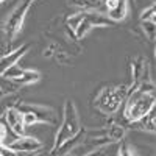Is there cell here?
<instances>
[{"label": "cell", "instance_id": "6da1fadb", "mask_svg": "<svg viewBox=\"0 0 156 156\" xmlns=\"http://www.w3.org/2000/svg\"><path fill=\"white\" fill-rule=\"evenodd\" d=\"M156 94H154V83L153 80H144L137 84V87L129 92L125 100L123 108V119L128 123H133L145 117L148 112L154 109Z\"/></svg>", "mask_w": 156, "mask_h": 156}, {"label": "cell", "instance_id": "7a4b0ae2", "mask_svg": "<svg viewBox=\"0 0 156 156\" xmlns=\"http://www.w3.org/2000/svg\"><path fill=\"white\" fill-rule=\"evenodd\" d=\"M126 97H128V86L126 84L106 86L98 92V95L95 98V106L101 114L112 115L119 111L122 103H125Z\"/></svg>", "mask_w": 156, "mask_h": 156}, {"label": "cell", "instance_id": "3957f363", "mask_svg": "<svg viewBox=\"0 0 156 156\" xmlns=\"http://www.w3.org/2000/svg\"><path fill=\"white\" fill-rule=\"evenodd\" d=\"M80 117H78V111H76V106L73 100L67 98L64 101V109H62V122L56 131V136H55V142H53V147L50 148L55 150L58 148L64 140H67L70 137H73L78 131H80Z\"/></svg>", "mask_w": 156, "mask_h": 156}, {"label": "cell", "instance_id": "277c9868", "mask_svg": "<svg viewBox=\"0 0 156 156\" xmlns=\"http://www.w3.org/2000/svg\"><path fill=\"white\" fill-rule=\"evenodd\" d=\"M37 2V0H20V2L14 6L9 12V16L5 22V36H6V41L11 44L14 39L17 37V34L20 33L22 27H23V22L25 17H27L28 11L31 9V6Z\"/></svg>", "mask_w": 156, "mask_h": 156}, {"label": "cell", "instance_id": "5b68a950", "mask_svg": "<svg viewBox=\"0 0 156 156\" xmlns=\"http://www.w3.org/2000/svg\"><path fill=\"white\" fill-rule=\"evenodd\" d=\"M2 78L16 83V84H20V86H28L41 80V72L34 70V69H20V67L12 66L2 73Z\"/></svg>", "mask_w": 156, "mask_h": 156}, {"label": "cell", "instance_id": "8992f818", "mask_svg": "<svg viewBox=\"0 0 156 156\" xmlns=\"http://www.w3.org/2000/svg\"><path fill=\"white\" fill-rule=\"evenodd\" d=\"M20 111H28L31 112L37 123H47V125H55L58 122V114L53 108L42 106V105H33V103H19L16 105Z\"/></svg>", "mask_w": 156, "mask_h": 156}, {"label": "cell", "instance_id": "52a82bcc", "mask_svg": "<svg viewBox=\"0 0 156 156\" xmlns=\"http://www.w3.org/2000/svg\"><path fill=\"white\" fill-rule=\"evenodd\" d=\"M30 48H31V45L28 42H25V44L19 45L17 48L9 50V51H6V53H3L2 56H0V76H2V73L5 70H8L12 66H16V62L27 55L30 51Z\"/></svg>", "mask_w": 156, "mask_h": 156}, {"label": "cell", "instance_id": "ba28073f", "mask_svg": "<svg viewBox=\"0 0 156 156\" xmlns=\"http://www.w3.org/2000/svg\"><path fill=\"white\" fill-rule=\"evenodd\" d=\"M8 147L16 153H36L44 147V144L37 137H33V136H19Z\"/></svg>", "mask_w": 156, "mask_h": 156}, {"label": "cell", "instance_id": "9c48e42d", "mask_svg": "<svg viewBox=\"0 0 156 156\" xmlns=\"http://www.w3.org/2000/svg\"><path fill=\"white\" fill-rule=\"evenodd\" d=\"M86 133H87V131H86L84 128H80V131H78L73 137H70V139H67V140H64L58 148L51 150V151H50V156H66V154L75 151L78 147H81V145L84 144Z\"/></svg>", "mask_w": 156, "mask_h": 156}, {"label": "cell", "instance_id": "30bf717a", "mask_svg": "<svg viewBox=\"0 0 156 156\" xmlns=\"http://www.w3.org/2000/svg\"><path fill=\"white\" fill-rule=\"evenodd\" d=\"M5 120H6V125L9 126V129L14 133L17 137L19 136H25V123H23V117H22V112L17 106H9L6 108L5 114Z\"/></svg>", "mask_w": 156, "mask_h": 156}, {"label": "cell", "instance_id": "8fae6325", "mask_svg": "<svg viewBox=\"0 0 156 156\" xmlns=\"http://www.w3.org/2000/svg\"><path fill=\"white\" fill-rule=\"evenodd\" d=\"M129 126H133L134 129H140V131L154 133V129H156V114H154V109L151 112H148L145 117H142L140 120L133 122V123H128L126 128H129Z\"/></svg>", "mask_w": 156, "mask_h": 156}, {"label": "cell", "instance_id": "7c38bea8", "mask_svg": "<svg viewBox=\"0 0 156 156\" xmlns=\"http://www.w3.org/2000/svg\"><path fill=\"white\" fill-rule=\"evenodd\" d=\"M128 8H129V0H119L117 2V5L111 9V11H108V17L115 23V22H122V20H125L126 19V16H128Z\"/></svg>", "mask_w": 156, "mask_h": 156}, {"label": "cell", "instance_id": "4fadbf2b", "mask_svg": "<svg viewBox=\"0 0 156 156\" xmlns=\"http://www.w3.org/2000/svg\"><path fill=\"white\" fill-rule=\"evenodd\" d=\"M126 131H128V128H126L125 125L112 123V125H109V128H108L106 136H108V139L114 144V142H120V140H123L125 136H126Z\"/></svg>", "mask_w": 156, "mask_h": 156}, {"label": "cell", "instance_id": "5bb4252c", "mask_svg": "<svg viewBox=\"0 0 156 156\" xmlns=\"http://www.w3.org/2000/svg\"><path fill=\"white\" fill-rule=\"evenodd\" d=\"M83 12V16H81V20L78 22V25H76V28L72 31V36L76 39V41H80V39H83L90 30H92V25H90V22H89V19L86 17V12L84 11H81Z\"/></svg>", "mask_w": 156, "mask_h": 156}, {"label": "cell", "instance_id": "9a60e30c", "mask_svg": "<svg viewBox=\"0 0 156 156\" xmlns=\"http://www.w3.org/2000/svg\"><path fill=\"white\" fill-rule=\"evenodd\" d=\"M69 5L81 8L83 11H95L100 8L101 0H69Z\"/></svg>", "mask_w": 156, "mask_h": 156}, {"label": "cell", "instance_id": "2e32d148", "mask_svg": "<svg viewBox=\"0 0 156 156\" xmlns=\"http://www.w3.org/2000/svg\"><path fill=\"white\" fill-rule=\"evenodd\" d=\"M140 28H142V31H144V34L147 36L148 41L154 42V39H156V23L151 22V20L140 22Z\"/></svg>", "mask_w": 156, "mask_h": 156}, {"label": "cell", "instance_id": "e0dca14e", "mask_svg": "<svg viewBox=\"0 0 156 156\" xmlns=\"http://www.w3.org/2000/svg\"><path fill=\"white\" fill-rule=\"evenodd\" d=\"M139 20H140V22H147V20L154 22V20H156V6H154V3H151V5L147 6L145 9H142L140 16H139Z\"/></svg>", "mask_w": 156, "mask_h": 156}, {"label": "cell", "instance_id": "ac0fdd59", "mask_svg": "<svg viewBox=\"0 0 156 156\" xmlns=\"http://www.w3.org/2000/svg\"><path fill=\"white\" fill-rule=\"evenodd\" d=\"M119 156H136V154L131 148H129V145L126 144V142H122V144L119 145Z\"/></svg>", "mask_w": 156, "mask_h": 156}, {"label": "cell", "instance_id": "d6986e66", "mask_svg": "<svg viewBox=\"0 0 156 156\" xmlns=\"http://www.w3.org/2000/svg\"><path fill=\"white\" fill-rule=\"evenodd\" d=\"M56 50H58V45H56L55 42H51V44L44 50V53H42V55H44V58H51V56L56 53Z\"/></svg>", "mask_w": 156, "mask_h": 156}, {"label": "cell", "instance_id": "ffe728a7", "mask_svg": "<svg viewBox=\"0 0 156 156\" xmlns=\"http://www.w3.org/2000/svg\"><path fill=\"white\" fill-rule=\"evenodd\" d=\"M0 156H17V153H16V151H12L8 145L0 144Z\"/></svg>", "mask_w": 156, "mask_h": 156}, {"label": "cell", "instance_id": "44dd1931", "mask_svg": "<svg viewBox=\"0 0 156 156\" xmlns=\"http://www.w3.org/2000/svg\"><path fill=\"white\" fill-rule=\"evenodd\" d=\"M6 136H8V128L0 122V144H3V142H5Z\"/></svg>", "mask_w": 156, "mask_h": 156}, {"label": "cell", "instance_id": "7402d4cb", "mask_svg": "<svg viewBox=\"0 0 156 156\" xmlns=\"http://www.w3.org/2000/svg\"><path fill=\"white\" fill-rule=\"evenodd\" d=\"M117 2L119 0H105V6H106V11H111L115 5H117Z\"/></svg>", "mask_w": 156, "mask_h": 156}, {"label": "cell", "instance_id": "603a6c76", "mask_svg": "<svg viewBox=\"0 0 156 156\" xmlns=\"http://www.w3.org/2000/svg\"><path fill=\"white\" fill-rule=\"evenodd\" d=\"M83 156H103V153H101V148H94L92 151L84 153Z\"/></svg>", "mask_w": 156, "mask_h": 156}, {"label": "cell", "instance_id": "cb8c5ba5", "mask_svg": "<svg viewBox=\"0 0 156 156\" xmlns=\"http://www.w3.org/2000/svg\"><path fill=\"white\" fill-rule=\"evenodd\" d=\"M6 95H9V92H8V90L2 86V84H0V100H2V98H5Z\"/></svg>", "mask_w": 156, "mask_h": 156}, {"label": "cell", "instance_id": "d4e9b609", "mask_svg": "<svg viewBox=\"0 0 156 156\" xmlns=\"http://www.w3.org/2000/svg\"><path fill=\"white\" fill-rule=\"evenodd\" d=\"M66 156H80V154H76L75 151H72V153H69V154H66Z\"/></svg>", "mask_w": 156, "mask_h": 156}, {"label": "cell", "instance_id": "484cf974", "mask_svg": "<svg viewBox=\"0 0 156 156\" xmlns=\"http://www.w3.org/2000/svg\"><path fill=\"white\" fill-rule=\"evenodd\" d=\"M3 2H5V0H0V5H2V3H3Z\"/></svg>", "mask_w": 156, "mask_h": 156}]
</instances>
